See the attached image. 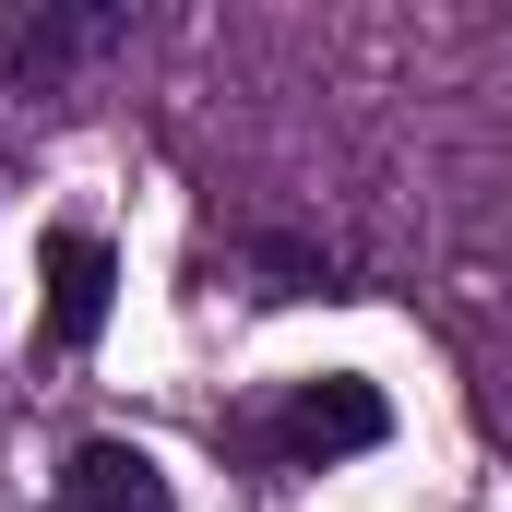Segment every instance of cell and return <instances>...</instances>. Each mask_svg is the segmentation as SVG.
Segmentation results:
<instances>
[{"label": "cell", "instance_id": "cell-1", "mask_svg": "<svg viewBox=\"0 0 512 512\" xmlns=\"http://www.w3.org/2000/svg\"><path fill=\"white\" fill-rule=\"evenodd\" d=\"M393 417H382V393L370 382H310V393H286L274 417H262V453L286 465V477H310V465H334V453H370Z\"/></svg>", "mask_w": 512, "mask_h": 512}, {"label": "cell", "instance_id": "cell-2", "mask_svg": "<svg viewBox=\"0 0 512 512\" xmlns=\"http://www.w3.org/2000/svg\"><path fill=\"white\" fill-rule=\"evenodd\" d=\"M108 48H131V12H12L0 24V60L24 84H60L72 60H108Z\"/></svg>", "mask_w": 512, "mask_h": 512}, {"label": "cell", "instance_id": "cell-3", "mask_svg": "<svg viewBox=\"0 0 512 512\" xmlns=\"http://www.w3.org/2000/svg\"><path fill=\"white\" fill-rule=\"evenodd\" d=\"M108 286H120L108 239H96V227H60V239H48V334H60V346H96Z\"/></svg>", "mask_w": 512, "mask_h": 512}, {"label": "cell", "instance_id": "cell-4", "mask_svg": "<svg viewBox=\"0 0 512 512\" xmlns=\"http://www.w3.org/2000/svg\"><path fill=\"white\" fill-rule=\"evenodd\" d=\"M60 512H179V501H167L155 453H131V441H84V453L60 465Z\"/></svg>", "mask_w": 512, "mask_h": 512}]
</instances>
